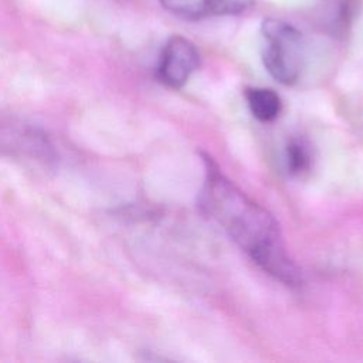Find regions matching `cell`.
<instances>
[{"instance_id":"6da1fadb","label":"cell","mask_w":363,"mask_h":363,"mask_svg":"<svg viewBox=\"0 0 363 363\" xmlns=\"http://www.w3.org/2000/svg\"><path fill=\"white\" fill-rule=\"evenodd\" d=\"M206 167L207 176L200 194L203 211L267 274L285 285L301 284V271L286 254L274 216L228 180L208 157Z\"/></svg>"},{"instance_id":"7a4b0ae2","label":"cell","mask_w":363,"mask_h":363,"mask_svg":"<svg viewBox=\"0 0 363 363\" xmlns=\"http://www.w3.org/2000/svg\"><path fill=\"white\" fill-rule=\"evenodd\" d=\"M262 62L269 75L284 85L299 78L303 61L302 33L291 23L268 17L261 24Z\"/></svg>"},{"instance_id":"3957f363","label":"cell","mask_w":363,"mask_h":363,"mask_svg":"<svg viewBox=\"0 0 363 363\" xmlns=\"http://www.w3.org/2000/svg\"><path fill=\"white\" fill-rule=\"evenodd\" d=\"M0 156L47 164L55 159V150L48 136L38 128L0 119Z\"/></svg>"},{"instance_id":"277c9868","label":"cell","mask_w":363,"mask_h":363,"mask_svg":"<svg viewBox=\"0 0 363 363\" xmlns=\"http://www.w3.org/2000/svg\"><path fill=\"white\" fill-rule=\"evenodd\" d=\"M200 55L196 45L183 35L170 37L159 57L156 75L169 88H182L199 68Z\"/></svg>"},{"instance_id":"5b68a950","label":"cell","mask_w":363,"mask_h":363,"mask_svg":"<svg viewBox=\"0 0 363 363\" xmlns=\"http://www.w3.org/2000/svg\"><path fill=\"white\" fill-rule=\"evenodd\" d=\"M159 3L173 16L189 21L240 16L255 6V0H159Z\"/></svg>"},{"instance_id":"8992f818","label":"cell","mask_w":363,"mask_h":363,"mask_svg":"<svg viewBox=\"0 0 363 363\" xmlns=\"http://www.w3.org/2000/svg\"><path fill=\"white\" fill-rule=\"evenodd\" d=\"M245 99L252 116L261 122H272L282 111L279 95L269 88H247Z\"/></svg>"},{"instance_id":"52a82bcc","label":"cell","mask_w":363,"mask_h":363,"mask_svg":"<svg viewBox=\"0 0 363 363\" xmlns=\"http://www.w3.org/2000/svg\"><path fill=\"white\" fill-rule=\"evenodd\" d=\"M312 163L309 143L302 138H294L286 145V167L294 176L305 173Z\"/></svg>"}]
</instances>
